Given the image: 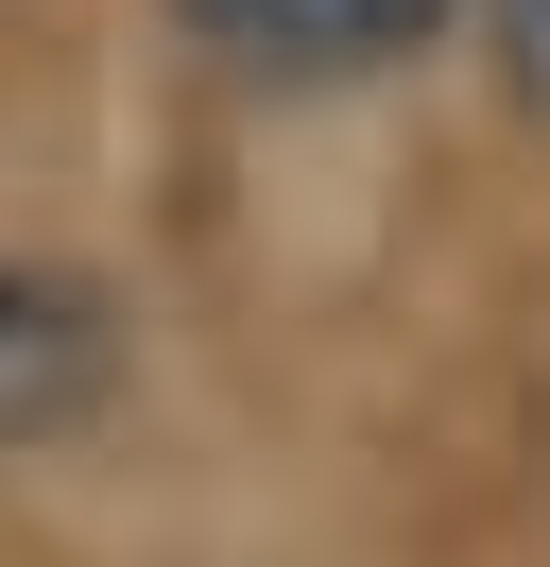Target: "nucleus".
I'll list each match as a JSON object with an SVG mask.
<instances>
[{
	"instance_id": "2",
	"label": "nucleus",
	"mask_w": 550,
	"mask_h": 567,
	"mask_svg": "<svg viewBox=\"0 0 550 567\" xmlns=\"http://www.w3.org/2000/svg\"><path fill=\"white\" fill-rule=\"evenodd\" d=\"M499 86L550 121V0H499Z\"/></svg>"
},
{
	"instance_id": "1",
	"label": "nucleus",
	"mask_w": 550,
	"mask_h": 567,
	"mask_svg": "<svg viewBox=\"0 0 550 567\" xmlns=\"http://www.w3.org/2000/svg\"><path fill=\"white\" fill-rule=\"evenodd\" d=\"M224 70H275V86H361V70H412V52L465 18V0H172Z\"/></svg>"
}]
</instances>
